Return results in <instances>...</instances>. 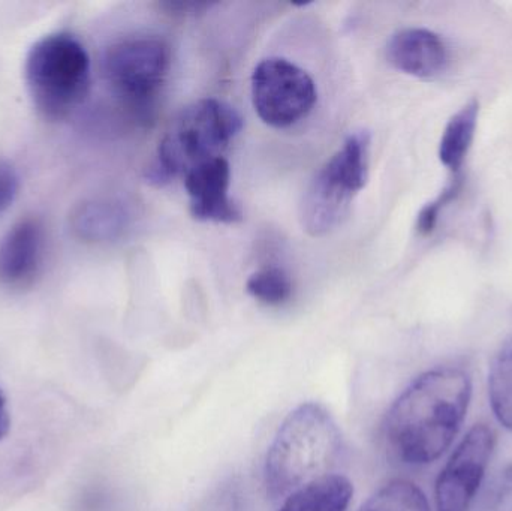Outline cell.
Returning a JSON list of instances; mask_svg holds the SVG:
<instances>
[{"label": "cell", "mask_w": 512, "mask_h": 511, "mask_svg": "<svg viewBox=\"0 0 512 511\" xmlns=\"http://www.w3.org/2000/svg\"><path fill=\"white\" fill-rule=\"evenodd\" d=\"M44 251V224L33 216L15 222L0 239V285L30 287L41 273Z\"/></svg>", "instance_id": "cell-10"}, {"label": "cell", "mask_w": 512, "mask_h": 511, "mask_svg": "<svg viewBox=\"0 0 512 511\" xmlns=\"http://www.w3.org/2000/svg\"><path fill=\"white\" fill-rule=\"evenodd\" d=\"M358 511H430V507L415 483L394 479L379 488Z\"/></svg>", "instance_id": "cell-16"}, {"label": "cell", "mask_w": 512, "mask_h": 511, "mask_svg": "<svg viewBox=\"0 0 512 511\" xmlns=\"http://www.w3.org/2000/svg\"><path fill=\"white\" fill-rule=\"evenodd\" d=\"M460 189H462V179L459 176H454V179L445 186L444 191L439 194L436 200L432 203L426 204L421 210L420 215L417 219V231L421 236H429L435 230L436 224H438L439 215L442 210L456 200L459 195Z\"/></svg>", "instance_id": "cell-18"}, {"label": "cell", "mask_w": 512, "mask_h": 511, "mask_svg": "<svg viewBox=\"0 0 512 511\" xmlns=\"http://www.w3.org/2000/svg\"><path fill=\"white\" fill-rule=\"evenodd\" d=\"M20 191V177L17 171L8 164L0 161V215L14 203Z\"/></svg>", "instance_id": "cell-19"}, {"label": "cell", "mask_w": 512, "mask_h": 511, "mask_svg": "<svg viewBox=\"0 0 512 511\" xmlns=\"http://www.w3.org/2000/svg\"><path fill=\"white\" fill-rule=\"evenodd\" d=\"M478 114H480V104L477 99H472L448 120L442 132L438 152L439 161L448 170L453 171L454 176H459L460 168L474 143Z\"/></svg>", "instance_id": "cell-14"}, {"label": "cell", "mask_w": 512, "mask_h": 511, "mask_svg": "<svg viewBox=\"0 0 512 511\" xmlns=\"http://www.w3.org/2000/svg\"><path fill=\"white\" fill-rule=\"evenodd\" d=\"M24 80L36 111L50 122H62L89 96V53L71 33L45 35L27 53Z\"/></svg>", "instance_id": "cell-4"}, {"label": "cell", "mask_w": 512, "mask_h": 511, "mask_svg": "<svg viewBox=\"0 0 512 511\" xmlns=\"http://www.w3.org/2000/svg\"><path fill=\"white\" fill-rule=\"evenodd\" d=\"M496 434L486 423L469 429L439 473L436 511H469L495 452Z\"/></svg>", "instance_id": "cell-8"}, {"label": "cell", "mask_w": 512, "mask_h": 511, "mask_svg": "<svg viewBox=\"0 0 512 511\" xmlns=\"http://www.w3.org/2000/svg\"><path fill=\"white\" fill-rule=\"evenodd\" d=\"M352 495L354 488L346 477L330 474L292 492L280 511H346Z\"/></svg>", "instance_id": "cell-13"}, {"label": "cell", "mask_w": 512, "mask_h": 511, "mask_svg": "<svg viewBox=\"0 0 512 511\" xmlns=\"http://www.w3.org/2000/svg\"><path fill=\"white\" fill-rule=\"evenodd\" d=\"M318 92L315 81L300 66L282 57H268L252 74V102L259 119L285 129L309 116Z\"/></svg>", "instance_id": "cell-7"}, {"label": "cell", "mask_w": 512, "mask_h": 511, "mask_svg": "<svg viewBox=\"0 0 512 511\" xmlns=\"http://www.w3.org/2000/svg\"><path fill=\"white\" fill-rule=\"evenodd\" d=\"M489 511H512V465L505 468L493 489Z\"/></svg>", "instance_id": "cell-20"}, {"label": "cell", "mask_w": 512, "mask_h": 511, "mask_svg": "<svg viewBox=\"0 0 512 511\" xmlns=\"http://www.w3.org/2000/svg\"><path fill=\"white\" fill-rule=\"evenodd\" d=\"M69 224L74 236L83 242H116L131 227L132 212L119 198H89L72 209Z\"/></svg>", "instance_id": "cell-12"}, {"label": "cell", "mask_w": 512, "mask_h": 511, "mask_svg": "<svg viewBox=\"0 0 512 511\" xmlns=\"http://www.w3.org/2000/svg\"><path fill=\"white\" fill-rule=\"evenodd\" d=\"M246 291L258 302L279 306L291 299L294 285L291 276L282 267H264L246 282Z\"/></svg>", "instance_id": "cell-17"}, {"label": "cell", "mask_w": 512, "mask_h": 511, "mask_svg": "<svg viewBox=\"0 0 512 511\" xmlns=\"http://www.w3.org/2000/svg\"><path fill=\"white\" fill-rule=\"evenodd\" d=\"M342 434L327 408L307 402L283 420L265 458V486L285 500L303 486L330 476L342 455Z\"/></svg>", "instance_id": "cell-2"}, {"label": "cell", "mask_w": 512, "mask_h": 511, "mask_svg": "<svg viewBox=\"0 0 512 511\" xmlns=\"http://www.w3.org/2000/svg\"><path fill=\"white\" fill-rule=\"evenodd\" d=\"M170 66V47L155 36L114 42L102 59V72L111 92L131 107H143L155 98Z\"/></svg>", "instance_id": "cell-6"}, {"label": "cell", "mask_w": 512, "mask_h": 511, "mask_svg": "<svg viewBox=\"0 0 512 511\" xmlns=\"http://www.w3.org/2000/svg\"><path fill=\"white\" fill-rule=\"evenodd\" d=\"M9 429H11V416H9L8 402L0 390V441L8 435Z\"/></svg>", "instance_id": "cell-21"}, {"label": "cell", "mask_w": 512, "mask_h": 511, "mask_svg": "<svg viewBox=\"0 0 512 511\" xmlns=\"http://www.w3.org/2000/svg\"><path fill=\"white\" fill-rule=\"evenodd\" d=\"M487 389L496 420L512 432V335L499 347L490 362Z\"/></svg>", "instance_id": "cell-15"}, {"label": "cell", "mask_w": 512, "mask_h": 511, "mask_svg": "<svg viewBox=\"0 0 512 511\" xmlns=\"http://www.w3.org/2000/svg\"><path fill=\"white\" fill-rule=\"evenodd\" d=\"M387 59L397 71L417 78H433L447 68L448 48L432 30L411 27L391 36Z\"/></svg>", "instance_id": "cell-11"}, {"label": "cell", "mask_w": 512, "mask_h": 511, "mask_svg": "<svg viewBox=\"0 0 512 511\" xmlns=\"http://www.w3.org/2000/svg\"><path fill=\"white\" fill-rule=\"evenodd\" d=\"M471 398V375L456 366H439L415 378L385 417L391 455L409 467L438 461L459 435Z\"/></svg>", "instance_id": "cell-1"}, {"label": "cell", "mask_w": 512, "mask_h": 511, "mask_svg": "<svg viewBox=\"0 0 512 511\" xmlns=\"http://www.w3.org/2000/svg\"><path fill=\"white\" fill-rule=\"evenodd\" d=\"M369 147L366 131L349 135L310 182L300 206L301 225L309 236H325L348 216L369 177Z\"/></svg>", "instance_id": "cell-5"}, {"label": "cell", "mask_w": 512, "mask_h": 511, "mask_svg": "<svg viewBox=\"0 0 512 511\" xmlns=\"http://www.w3.org/2000/svg\"><path fill=\"white\" fill-rule=\"evenodd\" d=\"M230 185V162L224 156L192 168L185 176L192 218L218 224L242 221V212L230 197Z\"/></svg>", "instance_id": "cell-9"}, {"label": "cell", "mask_w": 512, "mask_h": 511, "mask_svg": "<svg viewBox=\"0 0 512 511\" xmlns=\"http://www.w3.org/2000/svg\"><path fill=\"white\" fill-rule=\"evenodd\" d=\"M242 128V116L227 102L215 98L194 102L165 132L156 161L147 168V182L165 185L210 159L221 158Z\"/></svg>", "instance_id": "cell-3"}]
</instances>
